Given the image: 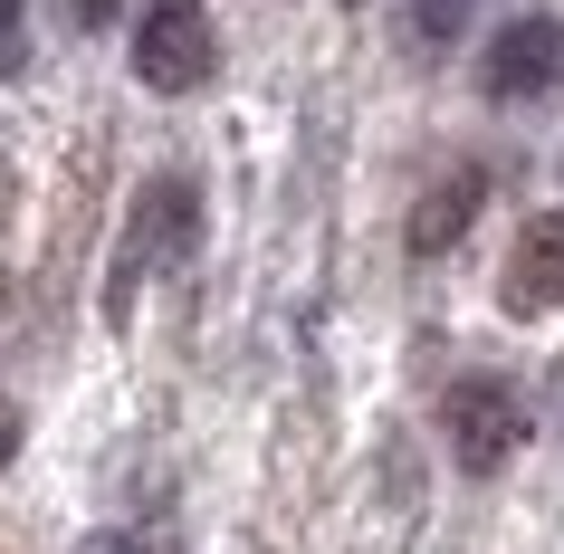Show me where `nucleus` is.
Masks as SVG:
<instances>
[{"instance_id":"12","label":"nucleus","mask_w":564,"mask_h":554,"mask_svg":"<svg viewBox=\"0 0 564 554\" xmlns=\"http://www.w3.org/2000/svg\"><path fill=\"white\" fill-rule=\"evenodd\" d=\"M0 306H10V278H0Z\"/></svg>"},{"instance_id":"5","label":"nucleus","mask_w":564,"mask_h":554,"mask_svg":"<svg viewBox=\"0 0 564 554\" xmlns=\"http://www.w3.org/2000/svg\"><path fill=\"white\" fill-rule=\"evenodd\" d=\"M498 306L507 316H555L564 306V210H535L517 249H507V278H498Z\"/></svg>"},{"instance_id":"10","label":"nucleus","mask_w":564,"mask_h":554,"mask_svg":"<svg viewBox=\"0 0 564 554\" xmlns=\"http://www.w3.org/2000/svg\"><path fill=\"white\" fill-rule=\"evenodd\" d=\"M87 554H134V535H96V545Z\"/></svg>"},{"instance_id":"2","label":"nucleus","mask_w":564,"mask_h":554,"mask_svg":"<svg viewBox=\"0 0 564 554\" xmlns=\"http://www.w3.org/2000/svg\"><path fill=\"white\" fill-rule=\"evenodd\" d=\"M192 239H202V192H192L182 173L144 182L134 230H124V259H116V287H106V316L134 306V278H144V268H182V259H192Z\"/></svg>"},{"instance_id":"1","label":"nucleus","mask_w":564,"mask_h":554,"mask_svg":"<svg viewBox=\"0 0 564 554\" xmlns=\"http://www.w3.org/2000/svg\"><path fill=\"white\" fill-rule=\"evenodd\" d=\"M210 67H220V30H210L202 0H144V20H134V77L153 96H192V87H210Z\"/></svg>"},{"instance_id":"6","label":"nucleus","mask_w":564,"mask_h":554,"mask_svg":"<svg viewBox=\"0 0 564 554\" xmlns=\"http://www.w3.org/2000/svg\"><path fill=\"white\" fill-rule=\"evenodd\" d=\"M478 192H488V182H478V173H449L441 192H431V202L412 210V249H421V259H441L449 239L469 230V210H478Z\"/></svg>"},{"instance_id":"4","label":"nucleus","mask_w":564,"mask_h":554,"mask_svg":"<svg viewBox=\"0 0 564 554\" xmlns=\"http://www.w3.org/2000/svg\"><path fill=\"white\" fill-rule=\"evenodd\" d=\"M488 106H527V96L564 87V20L555 10H517L498 39H488V67H478Z\"/></svg>"},{"instance_id":"8","label":"nucleus","mask_w":564,"mask_h":554,"mask_svg":"<svg viewBox=\"0 0 564 554\" xmlns=\"http://www.w3.org/2000/svg\"><path fill=\"white\" fill-rule=\"evenodd\" d=\"M30 67V0H0V77Z\"/></svg>"},{"instance_id":"11","label":"nucleus","mask_w":564,"mask_h":554,"mask_svg":"<svg viewBox=\"0 0 564 554\" xmlns=\"http://www.w3.org/2000/svg\"><path fill=\"white\" fill-rule=\"evenodd\" d=\"M0 459H10V421H0Z\"/></svg>"},{"instance_id":"9","label":"nucleus","mask_w":564,"mask_h":554,"mask_svg":"<svg viewBox=\"0 0 564 554\" xmlns=\"http://www.w3.org/2000/svg\"><path fill=\"white\" fill-rule=\"evenodd\" d=\"M124 20V0H77V30H116Z\"/></svg>"},{"instance_id":"3","label":"nucleus","mask_w":564,"mask_h":554,"mask_svg":"<svg viewBox=\"0 0 564 554\" xmlns=\"http://www.w3.org/2000/svg\"><path fill=\"white\" fill-rule=\"evenodd\" d=\"M441 431H449V459L469 468V478H498V468L527 449V402H517V382L469 373V382H449Z\"/></svg>"},{"instance_id":"7","label":"nucleus","mask_w":564,"mask_h":554,"mask_svg":"<svg viewBox=\"0 0 564 554\" xmlns=\"http://www.w3.org/2000/svg\"><path fill=\"white\" fill-rule=\"evenodd\" d=\"M469 10H478V0H412V39H421V48H449V39L469 30Z\"/></svg>"}]
</instances>
